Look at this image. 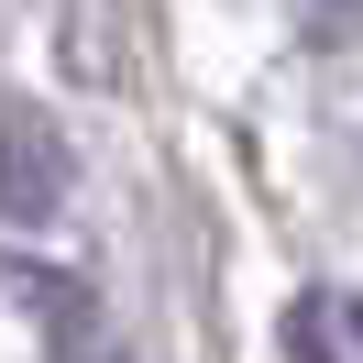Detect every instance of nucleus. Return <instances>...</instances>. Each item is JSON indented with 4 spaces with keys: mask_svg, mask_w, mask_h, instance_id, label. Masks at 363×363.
I'll return each mask as SVG.
<instances>
[{
    "mask_svg": "<svg viewBox=\"0 0 363 363\" xmlns=\"http://www.w3.org/2000/svg\"><path fill=\"white\" fill-rule=\"evenodd\" d=\"M55 209H67V143H55V121H45V111L0 99V220L45 231Z\"/></svg>",
    "mask_w": 363,
    "mask_h": 363,
    "instance_id": "obj_1",
    "label": "nucleus"
},
{
    "mask_svg": "<svg viewBox=\"0 0 363 363\" xmlns=\"http://www.w3.org/2000/svg\"><path fill=\"white\" fill-rule=\"evenodd\" d=\"M297 352L308 363H363V297H308L297 308Z\"/></svg>",
    "mask_w": 363,
    "mask_h": 363,
    "instance_id": "obj_2",
    "label": "nucleus"
},
{
    "mask_svg": "<svg viewBox=\"0 0 363 363\" xmlns=\"http://www.w3.org/2000/svg\"><path fill=\"white\" fill-rule=\"evenodd\" d=\"M99 363H111V352H99Z\"/></svg>",
    "mask_w": 363,
    "mask_h": 363,
    "instance_id": "obj_3",
    "label": "nucleus"
}]
</instances>
